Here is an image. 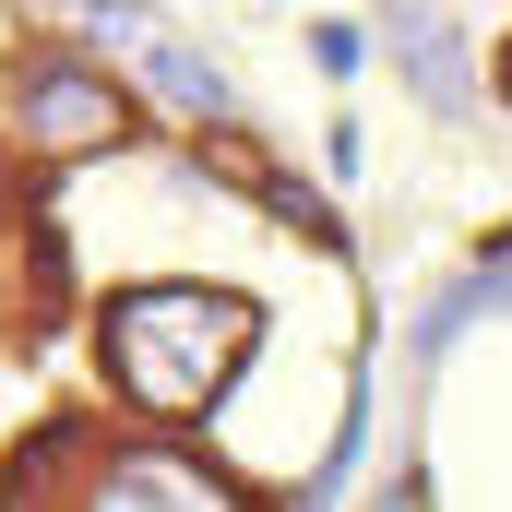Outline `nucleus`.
I'll return each mask as SVG.
<instances>
[{"label":"nucleus","instance_id":"obj_1","mask_svg":"<svg viewBox=\"0 0 512 512\" xmlns=\"http://www.w3.org/2000/svg\"><path fill=\"white\" fill-rule=\"evenodd\" d=\"M251 358V298L227 286H131L108 298V370L143 417H203Z\"/></svg>","mask_w":512,"mask_h":512},{"label":"nucleus","instance_id":"obj_2","mask_svg":"<svg viewBox=\"0 0 512 512\" xmlns=\"http://www.w3.org/2000/svg\"><path fill=\"white\" fill-rule=\"evenodd\" d=\"M24 120H36V155H108V143L131 131V96L96 84V72H36Z\"/></svg>","mask_w":512,"mask_h":512},{"label":"nucleus","instance_id":"obj_3","mask_svg":"<svg viewBox=\"0 0 512 512\" xmlns=\"http://www.w3.org/2000/svg\"><path fill=\"white\" fill-rule=\"evenodd\" d=\"M501 96H512V48H501Z\"/></svg>","mask_w":512,"mask_h":512}]
</instances>
